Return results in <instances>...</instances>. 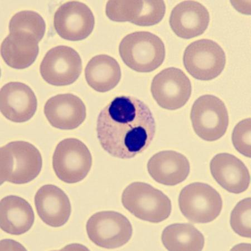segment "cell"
Instances as JSON below:
<instances>
[{"label":"cell","instance_id":"6da1fadb","mask_svg":"<svg viewBox=\"0 0 251 251\" xmlns=\"http://www.w3.org/2000/svg\"><path fill=\"white\" fill-rule=\"evenodd\" d=\"M96 131L100 145L109 154L130 159L151 144L156 123L147 104L136 97L122 96L100 111Z\"/></svg>","mask_w":251,"mask_h":251},{"label":"cell","instance_id":"7a4b0ae2","mask_svg":"<svg viewBox=\"0 0 251 251\" xmlns=\"http://www.w3.org/2000/svg\"><path fill=\"white\" fill-rule=\"evenodd\" d=\"M1 183H29L41 172V153L34 145L24 141L11 142L1 148Z\"/></svg>","mask_w":251,"mask_h":251},{"label":"cell","instance_id":"3957f363","mask_svg":"<svg viewBox=\"0 0 251 251\" xmlns=\"http://www.w3.org/2000/svg\"><path fill=\"white\" fill-rule=\"evenodd\" d=\"M119 53L125 64L131 70L150 73L163 63L166 50L159 36L148 31H137L121 40Z\"/></svg>","mask_w":251,"mask_h":251},{"label":"cell","instance_id":"277c9868","mask_svg":"<svg viewBox=\"0 0 251 251\" xmlns=\"http://www.w3.org/2000/svg\"><path fill=\"white\" fill-rule=\"evenodd\" d=\"M122 203L133 216L153 224L167 220L172 210L171 201L167 196L143 182H134L125 189Z\"/></svg>","mask_w":251,"mask_h":251},{"label":"cell","instance_id":"5b68a950","mask_svg":"<svg viewBox=\"0 0 251 251\" xmlns=\"http://www.w3.org/2000/svg\"><path fill=\"white\" fill-rule=\"evenodd\" d=\"M90 150L75 138L64 139L56 146L52 156V168L59 179L67 184L82 181L92 166Z\"/></svg>","mask_w":251,"mask_h":251},{"label":"cell","instance_id":"8992f818","mask_svg":"<svg viewBox=\"0 0 251 251\" xmlns=\"http://www.w3.org/2000/svg\"><path fill=\"white\" fill-rule=\"evenodd\" d=\"M179 205L181 212L189 221L204 224L219 217L223 201L220 193L211 186L196 182L181 190Z\"/></svg>","mask_w":251,"mask_h":251},{"label":"cell","instance_id":"52a82bcc","mask_svg":"<svg viewBox=\"0 0 251 251\" xmlns=\"http://www.w3.org/2000/svg\"><path fill=\"white\" fill-rule=\"evenodd\" d=\"M190 120L196 134L206 141L219 140L225 135L229 125L227 109L218 97L205 95L194 103Z\"/></svg>","mask_w":251,"mask_h":251},{"label":"cell","instance_id":"ba28073f","mask_svg":"<svg viewBox=\"0 0 251 251\" xmlns=\"http://www.w3.org/2000/svg\"><path fill=\"white\" fill-rule=\"evenodd\" d=\"M183 63L186 70L194 78L209 81L219 76L226 64L225 52L217 43L203 39L185 49Z\"/></svg>","mask_w":251,"mask_h":251},{"label":"cell","instance_id":"9c48e42d","mask_svg":"<svg viewBox=\"0 0 251 251\" xmlns=\"http://www.w3.org/2000/svg\"><path fill=\"white\" fill-rule=\"evenodd\" d=\"M90 240L100 248L115 249L127 244L133 234L128 218L115 211H102L92 215L87 222Z\"/></svg>","mask_w":251,"mask_h":251},{"label":"cell","instance_id":"30bf717a","mask_svg":"<svg viewBox=\"0 0 251 251\" xmlns=\"http://www.w3.org/2000/svg\"><path fill=\"white\" fill-rule=\"evenodd\" d=\"M82 62L78 52L60 46L49 50L40 64L42 78L55 86H66L77 80L82 72Z\"/></svg>","mask_w":251,"mask_h":251},{"label":"cell","instance_id":"8fae6325","mask_svg":"<svg viewBox=\"0 0 251 251\" xmlns=\"http://www.w3.org/2000/svg\"><path fill=\"white\" fill-rule=\"evenodd\" d=\"M191 82L185 73L176 68L165 69L155 75L151 92L159 106L168 110L183 107L191 96Z\"/></svg>","mask_w":251,"mask_h":251},{"label":"cell","instance_id":"7c38bea8","mask_svg":"<svg viewBox=\"0 0 251 251\" xmlns=\"http://www.w3.org/2000/svg\"><path fill=\"white\" fill-rule=\"evenodd\" d=\"M95 19L90 7L79 1H69L60 6L54 18L55 29L60 37L80 41L94 29Z\"/></svg>","mask_w":251,"mask_h":251},{"label":"cell","instance_id":"4fadbf2b","mask_svg":"<svg viewBox=\"0 0 251 251\" xmlns=\"http://www.w3.org/2000/svg\"><path fill=\"white\" fill-rule=\"evenodd\" d=\"M165 13L163 1H109L106 7V15L112 21L129 22L142 26L159 23Z\"/></svg>","mask_w":251,"mask_h":251},{"label":"cell","instance_id":"5bb4252c","mask_svg":"<svg viewBox=\"0 0 251 251\" xmlns=\"http://www.w3.org/2000/svg\"><path fill=\"white\" fill-rule=\"evenodd\" d=\"M2 114L12 122L25 123L34 116L38 100L33 91L21 82L4 85L0 93Z\"/></svg>","mask_w":251,"mask_h":251},{"label":"cell","instance_id":"9a60e30c","mask_svg":"<svg viewBox=\"0 0 251 251\" xmlns=\"http://www.w3.org/2000/svg\"><path fill=\"white\" fill-rule=\"evenodd\" d=\"M44 112L52 127L63 130L78 128L87 116L82 100L71 94L58 95L49 99Z\"/></svg>","mask_w":251,"mask_h":251},{"label":"cell","instance_id":"2e32d148","mask_svg":"<svg viewBox=\"0 0 251 251\" xmlns=\"http://www.w3.org/2000/svg\"><path fill=\"white\" fill-rule=\"evenodd\" d=\"M34 202L40 219L51 227H60L70 219V200L63 190L55 185L43 186L36 192Z\"/></svg>","mask_w":251,"mask_h":251},{"label":"cell","instance_id":"e0dca14e","mask_svg":"<svg viewBox=\"0 0 251 251\" xmlns=\"http://www.w3.org/2000/svg\"><path fill=\"white\" fill-rule=\"evenodd\" d=\"M210 14L199 2L186 1L177 4L172 11L170 25L178 37L192 39L201 35L207 29Z\"/></svg>","mask_w":251,"mask_h":251},{"label":"cell","instance_id":"ac0fdd59","mask_svg":"<svg viewBox=\"0 0 251 251\" xmlns=\"http://www.w3.org/2000/svg\"><path fill=\"white\" fill-rule=\"evenodd\" d=\"M214 179L226 191L241 194L250 184V174L245 164L236 156L228 153H218L210 163Z\"/></svg>","mask_w":251,"mask_h":251},{"label":"cell","instance_id":"d6986e66","mask_svg":"<svg viewBox=\"0 0 251 251\" xmlns=\"http://www.w3.org/2000/svg\"><path fill=\"white\" fill-rule=\"evenodd\" d=\"M148 171L158 183L174 186L187 179L190 165L187 157L181 153L173 151H162L150 159Z\"/></svg>","mask_w":251,"mask_h":251},{"label":"cell","instance_id":"ffe728a7","mask_svg":"<svg viewBox=\"0 0 251 251\" xmlns=\"http://www.w3.org/2000/svg\"><path fill=\"white\" fill-rule=\"evenodd\" d=\"M37 40L25 32H11L3 40L1 52L4 62L17 70L27 68L33 63L39 54Z\"/></svg>","mask_w":251,"mask_h":251},{"label":"cell","instance_id":"44dd1931","mask_svg":"<svg viewBox=\"0 0 251 251\" xmlns=\"http://www.w3.org/2000/svg\"><path fill=\"white\" fill-rule=\"evenodd\" d=\"M0 223L3 231L19 236L29 231L33 226L35 214L29 202L16 196L4 197L1 201Z\"/></svg>","mask_w":251,"mask_h":251},{"label":"cell","instance_id":"7402d4cb","mask_svg":"<svg viewBox=\"0 0 251 251\" xmlns=\"http://www.w3.org/2000/svg\"><path fill=\"white\" fill-rule=\"evenodd\" d=\"M85 77L89 86L97 92L104 93L115 88L121 78L119 64L112 56L100 54L94 56L85 69Z\"/></svg>","mask_w":251,"mask_h":251},{"label":"cell","instance_id":"603a6c76","mask_svg":"<svg viewBox=\"0 0 251 251\" xmlns=\"http://www.w3.org/2000/svg\"><path fill=\"white\" fill-rule=\"evenodd\" d=\"M161 240L169 251H201L205 244L203 234L188 224L168 226L162 233Z\"/></svg>","mask_w":251,"mask_h":251},{"label":"cell","instance_id":"cb8c5ba5","mask_svg":"<svg viewBox=\"0 0 251 251\" xmlns=\"http://www.w3.org/2000/svg\"><path fill=\"white\" fill-rule=\"evenodd\" d=\"M10 33L25 32L33 35L38 43L45 34L46 24L42 16L36 12L25 10L16 13L9 24Z\"/></svg>","mask_w":251,"mask_h":251},{"label":"cell","instance_id":"d4e9b609","mask_svg":"<svg viewBox=\"0 0 251 251\" xmlns=\"http://www.w3.org/2000/svg\"><path fill=\"white\" fill-rule=\"evenodd\" d=\"M251 198H245L236 205L232 210L230 224L234 232L244 238H251Z\"/></svg>","mask_w":251,"mask_h":251},{"label":"cell","instance_id":"484cf974","mask_svg":"<svg viewBox=\"0 0 251 251\" xmlns=\"http://www.w3.org/2000/svg\"><path fill=\"white\" fill-rule=\"evenodd\" d=\"M251 119L240 121L234 127L232 135V143L236 151L246 157L251 156Z\"/></svg>","mask_w":251,"mask_h":251}]
</instances>
